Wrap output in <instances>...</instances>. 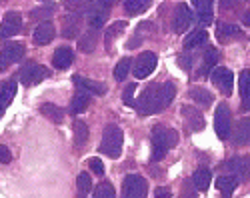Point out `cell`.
I'll return each instance as SVG.
<instances>
[{
  "mask_svg": "<svg viewBox=\"0 0 250 198\" xmlns=\"http://www.w3.org/2000/svg\"><path fill=\"white\" fill-rule=\"evenodd\" d=\"M176 96V86L172 82H164V84H148L138 96L136 102V110L142 116L148 114H156L160 110H164Z\"/></svg>",
  "mask_w": 250,
  "mask_h": 198,
  "instance_id": "cell-1",
  "label": "cell"
},
{
  "mask_svg": "<svg viewBox=\"0 0 250 198\" xmlns=\"http://www.w3.org/2000/svg\"><path fill=\"white\" fill-rule=\"evenodd\" d=\"M178 142V134L172 128H166L162 124L152 128V160H160V158L174 148Z\"/></svg>",
  "mask_w": 250,
  "mask_h": 198,
  "instance_id": "cell-2",
  "label": "cell"
},
{
  "mask_svg": "<svg viewBox=\"0 0 250 198\" xmlns=\"http://www.w3.org/2000/svg\"><path fill=\"white\" fill-rule=\"evenodd\" d=\"M122 130L116 124H108L102 132V144H100V152H104L110 158H118L122 152Z\"/></svg>",
  "mask_w": 250,
  "mask_h": 198,
  "instance_id": "cell-3",
  "label": "cell"
},
{
  "mask_svg": "<svg viewBox=\"0 0 250 198\" xmlns=\"http://www.w3.org/2000/svg\"><path fill=\"white\" fill-rule=\"evenodd\" d=\"M148 184L142 176L128 174L122 182V198H146Z\"/></svg>",
  "mask_w": 250,
  "mask_h": 198,
  "instance_id": "cell-4",
  "label": "cell"
},
{
  "mask_svg": "<svg viewBox=\"0 0 250 198\" xmlns=\"http://www.w3.org/2000/svg\"><path fill=\"white\" fill-rule=\"evenodd\" d=\"M46 76H48V70L44 66L36 64V62H26L18 72L20 82H22L24 86H34L38 82H42V78H46Z\"/></svg>",
  "mask_w": 250,
  "mask_h": 198,
  "instance_id": "cell-5",
  "label": "cell"
},
{
  "mask_svg": "<svg viewBox=\"0 0 250 198\" xmlns=\"http://www.w3.org/2000/svg\"><path fill=\"white\" fill-rule=\"evenodd\" d=\"M214 130L218 134V138L226 140L230 136V130H232V118H230V108L226 104H218L216 108V114H214Z\"/></svg>",
  "mask_w": 250,
  "mask_h": 198,
  "instance_id": "cell-6",
  "label": "cell"
},
{
  "mask_svg": "<svg viewBox=\"0 0 250 198\" xmlns=\"http://www.w3.org/2000/svg\"><path fill=\"white\" fill-rule=\"evenodd\" d=\"M24 44H20V42H8L2 46V50H0V70H4L8 68L10 64L18 62L20 58L24 56Z\"/></svg>",
  "mask_w": 250,
  "mask_h": 198,
  "instance_id": "cell-7",
  "label": "cell"
},
{
  "mask_svg": "<svg viewBox=\"0 0 250 198\" xmlns=\"http://www.w3.org/2000/svg\"><path fill=\"white\" fill-rule=\"evenodd\" d=\"M156 54L154 52H142L138 54V58L134 60V76L138 78V80H142V78H146L154 72L156 68Z\"/></svg>",
  "mask_w": 250,
  "mask_h": 198,
  "instance_id": "cell-8",
  "label": "cell"
},
{
  "mask_svg": "<svg viewBox=\"0 0 250 198\" xmlns=\"http://www.w3.org/2000/svg\"><path fill=\"white\" fill-rule=\"evenodd\" d=\"M192 20H194L192 10L186 6V4H176V8H174V18H172V28H174V32H178V34L186 32V30L190 28Z\"/></svg>",
  "mask_w": 250,
  "mask_h": 198,
  "instance_id": "cell-9",
  "label": "cell"
},
{
  "mask_svg": "<svg viewBox=\"0 0 250 198\" xmlns=\"http://www.w3.org/2000/svg\"><path fill=\"white\" fill-rule=\"evenodd\" d=\"M210 78H212V84H214L218 90H222L224 94H230V92H232V86H234V74L228 70V68H224V66L214 68Z\"/></svg>",
  "mask_w": 250,
  "mask_h": 198,
  "instance_id": "cell-10",
  "label": "cell"
},
{
  "mask_svg": "<svg viewBox=\"0 0 250 198\" xmlns=\"http://www.w3.org/2000/svg\"><path fill=\"white\" fill-rule=\"evenodd\" d=\"M20 28H22V16H20L18 12H6L2 24H0V40L18 34Z\"/></svg>",
  "mask_w": 250,
  "mask_h": 198,
  "instance_id": "cell-11",
  "label": "cell"
},
{
  "mask_svg": "<svg viewBox=\"0 0 250 198\" xmlns=\"http://www.w3.org/2000/svg\"><path fill=\"white\" fill-rule=\"evenodd\" d=\"M226 170L236 176V180H246L250 176V156H234L226 162Z\"/></svg>",
  "mask_w": 250,
  "mask_h": 198,
  "instance_id": "cell-12",
  "label": "cell"
},
{
  "mask_svg": "<svg viewBox=\"0 0 250 198\" xmlns=\"http://www.w3.org/2000/svg\"><path fill=\"white\" fill-rule=\"evenodd\" d=\"M180 112H182V116H184V122H186V126H188L192 132H200L202 128H204V114L198 110V108H194V106H182L180 108Z\"/></svg>",
  "mask_w": 250,
  "mask_h": 198,
  "instance_id": "cell-13",
  "label": "cell"
},
{
  "mask_svg": "<svg viewBox=\"0 0 250 198\" xmlns=\"http://www.w3.org/2000/svg\"><path fill=\"white\" fill-rule=\"evenodd\" d=\"M108 14H110V8L102 6L98 0H96V2L90 6V10L86 12V16H88V26L94 28V30H100V28L104 26V22H106Z\"/></svg>",
  "mask_w": 250,
  "mask_h": 198,
  "instance_id": "cell-14",
  "label": "cell"
},
{
  "mask_svg": "<svg viewBox=\"0 0 250 198\" xmlns=\"http://www.w3.org/2000/svg\"><path fill=\"white\" fill-rule=\"evenodd\" d=\"M54 34H56L54 24H52V22H42V24H38L36 30H34V42L40 44V46L48 44L52 38H54Z\"/></svg>",
  "mask_w": 250,
  "mask_h": 198,
  "instance_id": "cell-15",
  "label": "cell"
},
{
  "mask_svg": "<svg viewBox=\"0 0 250 198\" xmlns=\"http://www.w3.org/2000/svg\"><path fill=\"white\" fill-rule=\"evenodd\" d=\"M72 58H74L72 50L66 48V46H62V48H58V50L54 52L52 64H54V68H58V70H66V68L72 64Z\"/></svg>",
  "mask_w": 250,
  "mask_h": 198,
  "instance_id": "cell-16",
  "label": "cell"
},
{
  "mask_svg": "<svg viewBox=\"0 0 250 198\" xmlns=\"http://www.w3.org/2000/svg\"><path fill=\"white\" fill-rule=\"evenodd\" d=\"M72 80H74V84L78 86V90H84V92H88V94H104V92H106V86H104V84L94 82V80H88V78L74 76Z\"/></svg>",
  "mask_w": 250,
  "mask_h": 198,
  "instance_id": "cell-17",
  "label": "cell"
},
{
  "mask_svg": "<svg viewBox=\"0 0 250 198\" xmlns=\"http://www.w3.org/2000/svg\"><path fill=\"white\" fill-rule=\"evenodd\" d=\"M216 38H218L220 42H230V40H234V38H240V30L234 24L218 22V26H216Z\"/></svg>",
  "mask_w": 250,
  "mask_h": 198,
  "instance_id": "cell-18",
  "label": "cell"
},
{
  "mask_svg": "<svg viewBox=\"0 0 250 198\" xmlns=\"http://www.w3.org/2000/svg\"><path fill=\"white\" fill-rule=\"evenodd\" d=\"M206 40H208V32L202 30V28H196V30L188 32V36L184 38V48H186V50L198 48V46H202Z\"/></svg>",
  "mask_w": 250,
  "mask_h": 198,
  "instance_id": "cell-19",
  "label": "cell"
},
{
  "mask_svg": "<svg viewBox=\"0 0 250 198\" xmlns=\"http://www.w3.org/2000/svg\"><path fill=\"white\" fill-rule=\"evenodd\" d=\"M90 96H92V94H88V92H84V90H78V92L74 94V98H72L70 112H72V114L84 112V110L88 108V104H90Z\"/></svg>",
  "mask_w": 250,
  "mask_h": 198,
  "instance_id": "cell-20",
  "label": "cell"
},
{
  "mask_svg": "<svg viewBox=\"0 0 250 198\" xmlns=\"http://www.w3.org/2000/svg\"><path fill=\"white\" fill-rule=\"evenodd\" d=\"M234 142L236 144H248L250 142V118L238 120L236 128H234Z\"/></svg>",
  "mask_w": 250,
  "mask_h": 198,
  "instance_id": "cell-21",
  "label": "cell"
},
{
  "mask_svg": "<svg viewBox=\"0 0 250 198\" xmlns=\"http://www.w3.org/2000/svg\"><path fill=\"white\" fill-rule=\"evenodd\" d=\"M240 98H242V108L250 110V72L242 70L240 72Z\"/></svg>",
  "mask_w": 250,
  "mask_h": 198,
  "instance_id": "cell-22",
  "label": "cell"
},
{
  "mask_svg": "<svg viewBox=\"0 0 250 198\" xmlns=\"http://www.w3.org/2000/svg\"><path fill=\"white\" fill-rule=\"evenodd\" d=\"M236 184H238V180L234 176H218L216 178V188L222 192V198H230Z\"/></svg>",
  "mask_w": 250,
  "mask_h": 198,
  "instance_id": "cell-23",
  "label": "cell"
},
{
  "mask_svg": "<svg viewBox=\"0 0 250 198\" xmlns=\"http://www.w3.org/2000/svg\"><path fill=\"white\" fill-rule=\"evenodd\" d=\"M194 2V8L198 10V16L204 24L212 22V2L214 0H192Z\"/></svg>",
  "mask_w": 250,
  "mask_h": 198,
  "instance_id": "cell-24",
  "label": "cell"
},
{
  "mask_svg": "<svg viewBox=\"0 0 250 198\" xmlns=\"http://www.w3.org/2000/svg\"><path fill=\"white\" fill-rule=\"evenodd\" d=\"M16 96V82L14 80H6L0 84V106H8L12 102V98Z\"/></svg>",
  "mask_w": 250,
  "mask_h": 198,
  "instance_id": "cell-25",
  "label": "cell"
},
{
  "mask_svg": "<svg viewBox=\"0 0 250 198\" xmlns=\"http://www.w3.org/2000/svg\"><path fill=\"white\" fill-rule=\"evenodd\" d=\"M96 2V0H62L66 10L74 12V14H80V12H88L90 6Z\"/></svg>",
  "mask_w": 250,
  "mask_h": 198,
  "instance_id": "cell-26",
  "label": "cell"
},
{
  "mask_svg": "<svg viewBox=\"0 0 250 198\" xmlns=\"http://www.w3.org/2000/svg\"><path fill=\"white\" fill-rule=\"evenodd\" d=\"M192 182H194L196 190L206 192L208 186H210V170H208V168H198L194 172V176H192Z\"/></svg>",
  "mask_w": 250,
  "mask_h": 198,
  "instance_id": "cell-27",
  "label": "cell"
},
{
  "mask_svg": "<svg viewBox=\"0 0 250 198\" xmlns=\"http://www.w3.org/2000/svg\"><path fill=\"white\" fill-rule=\"evenodd\" d=\"M72 134H74V144L76 146H84L86 140H88V126L82 122V120H74Z\"/></svg>",
  "mask_w": 250,
  "mask_h": 198,
  "instance_id": "cell-28",
  "label": "cell"
},
{
  "mask_svg": "<svg viewBox=\"0 0 250 198\" xmlns=\"http://www.w3.org/2000/svg\"><path fill=\"white\" fill-rule=\"evenodd\" d=\"M40 112H42L46 118H50V120L52 122H62V120H64V110H62L60 106H56V104H42V106H40Z\"/></svg>",
  "mask_w": 250,
  "mask_h": 198,
  "instance_id": "cell-29",
  "label": "cell"
},
{
  "mask_svg": "<svg viewBox=\"0 0 250 198\" xmlns=\"http://www.w3.org/2000/svg\"><path fill=\"white\" fill-rule=\"evenodd\" d=\"M190 96L194 98V102H198L202 108H208L212 104V94L208 92L206 88H200V86H194L192 90H190Z\"/></svg>",
  "mask_w": 250,
  "mask_h": 198,
  "instance_id": "cell-30",
  "label": "cell"
},
{
  "mask_svg": "<svg viewBox=\"0 0 250 198\" xmlns=\"http://www.w3.org/2000/svg\"><path fill=\"white\" fill-rule=\"evenodd\" d=\"M96 40H98V30L90 28L84 36L80 38L78 46H80V50H82V52H92V50H94V46H96Z\"/></svg>",
  "mask_w": 250,
  "mask_h": 198,
  "instance_id": "cell-31",
  "label": "cell"
},
{
  "mask_svg": "<svg viewBox=\"0 0 250 198\" xmlns=\"http://www.w3.org/2000/svg\"><path fill=\"white\" fill-rule=\"evenodd\" d=\"M152 0H124V10L128 14H142L150 6Z\"/></svg>",
  "mask_w": 250,
  "mask_h": 198,
  "instance_id": "cell-32",
  "label": "cell"
},
{
  "mask_svg": "<svg viewBox=\"0 0 250 198\" xmlns=\"http://www.w3.org/2000/svg\"><path fill=\"white\" fill-rule=\"evenodd\" d=\"M218 58H220V54H218V50H216V48H206V52H204V66H202V74L210 72V70L218 64Z\"/></svg>",
  "mask_w": 250,
  "mask_h": 198,
  "instance_id": "cell-33",
  "label": "cell"
},
{
  "mask_svg": "<svg viewBox=\"0 0 250 198\" xmlns=\"http://www.w3.org/2000/svg\"><path fill=\"white\" fill-rule=\"evenodd\" d=\"M126 28V22H114L106 28V34H104V40H106V44H110L112 40H116V38L122 34V30Z\"/></svg>",
  "mask_w": 250,
  "mask_h": 198,
  "instance_id": "cell-34",
  "label": "cell"
},
{
  "mask_svg": "<svg viewBox=\"0 0 250 198\" xmlns=\"http://www.w3.org/2000/svg\"><path fill=\"white\" fill-rule=\"evenodd\" d=\"M94 198H116V192H114V186L110 182H100L94 190Z\"/></svg>",
  "mask_w": 250,
  "mask_h": 198,
  "instance_id": "cell-35",
  "label": "cell"
},
{
  "mask_svg": "<svg viewBox=\"0 0 250 198\" xmlns=\"http://www.w3.org/2000/svg\"><path fill=\"white\" fill-rule=\"evenodd\" d=\"M130 64H132L130 58H122V60L116 64V68H114V78H116V80H124V78L128 76Z\"/></svg>",
  "mask_w": 250,
  "mask_h": 198,
  "instance_id": "cell-36",
  "label": "cell"
},
{
  "mask_svg": "<svg viewBox=\"0 0 250 198\" xmlns=\"http://www.w3.org/2000/svg\"><path fill=\"white\" fill-rule=\"evenodd\" d=\"M62 34H64L66 38H74L78 34V18H74V16L66 18L64 28H62Z\"/></svg>",
  "mask_w": 250,
  "mask_h": 198,
  "instance_id": "cell-37",
  "label": "cell"
},
{
  "mask_svg": "<svg viewBox=\"0 0 250 198\" xmlns=\"http://www.w3.org/2000/svg\"><path fill=\"white\" fill-rule=\"evenodd\" d=\"M78 190L82 194H86V192L92 190V176L88 172H80L78 174Z\"/></svg>",
  "mask_w": 250,
  "mask_h": 198,
  "instance_id": "cell-38",
  "label": "cell"
},
{
  "mask_svg": "<svg viewBox=\"0 0 250 198\" xmlns=\"http://www.w3.org/2000/svg\"><path fill=\"white\" fill-rule=\"evenodd\" d=\"M54 12V4L50 2V4H44V6H40V8H34L32 12H30V16L32 18H46V16H50Z\"/></svg>",
  "mask_w": 250,
  "mask_h": 198,
  "instance_id": "cell-39",
  "label": "cell"
},
{
  "mask_svg": "<svg viewBox=\"0 0 250 198\" xmlns=\"http://www.w3.org/2000/svg\"><path fill=\"white\" fill-rule=\"evenodd\" d=\"M180 198H196V186H194V182H184L182 184Z\"/></svg>",
  "mask_w": 250,
  "mask_h": 198,
  "instance_id": "cell-40",
  "label": "cell"
},
{
  "mask_svg": "<svg viewBox=\"0 0 250 198\" xmlns=\"http://www.w3.org/2000/svg\"><path fill=\"white\" fill-rule=\"evenodd\" d=\"M242 0H218V8L220 10H234Z\"/></svg>",
  "mask_w": 250,
  "mask_h": 198,
  "instance_id": "cell-41",
  "label": "cell"
},
{
  "mask_svg": "<svg viewBox=\"0 0 250 198\" xmlns=\"http://www.w3.org/2000/svg\"><path fill=\"white\" fill-rule=\"evenodd\" d=\"M88 164H90V170H92L94 174H98V176L104 174V164H102V160H98V158H90Z\"/></svg>",
  "mask_w": 250,
  "mask_h": 198,
  "instance_id": "cell-42",
  "label": "cell"
},
{
  "mask_svg": "<svg viewBox=\"0 0 250 198\" xmlns=\"http://www.w3.org/2000/svg\"><path fill=\"white\" fill-rule=\"evenodd\" d=\"M12 160V152H10V148L6 146V144H0V162L2 164H8Z\"/></svg>",
  "mask_w": 250,
  "mask_h": 198,
  "instance_id": "cell-43",
  "label": "cell"
},
{
  "mask_svg": "<svg viewBox=\"0 0 250 198\" xmlns=\"http://www.w3.org/2000/svg\"><path fill=\"white\" fill-rule=\"evenodd\" d=\"M134 90H136V84H128V86H126V90H124V94H122L124 104L132 106V94H134Z\"/></svg>",
  "mask_w": 250,
  "mask_h": 198,
  "instance_id": "cell-44",
  "label": "cell"
},
{
  "mask_svg": "<svg viewBox=\"0 0 250 198\" xmlns=\"http://www.w3.org/2000/svg\"><path fill=\"white\" fill-rule=\"evenodd\" d=\"M172 194H170V188L168 186H160V188H156L154 190V198H170Z\"/></svg>",
  "mask_w": 250,
  "mask_h": 198,
  "instance_id": "cell-45",
  "label": "cell"
},
{
  "mask_svg": "<svg viewBox=\"0 0 250 198\" xmlns=\"http://www.w3.org/2000/svg\"><path fill=\"white\" fill-rule=\"evenodd\" d=\"M98 2H100L102 6H106V8H110V6L118 4V2H120V0H98Z\"/></svg>",
  "mask_w": 250,
  "mask_h": 198,
  "instance_id": "cell-46",
  "label": "cell"
},
{
  "mask_svg": "<svg viewBox=\"0 0 250 198\" xmlns=\"http://www.w3.org/2000/svg\"><path fill=\"white\" fill-rule=\"evenodd\" d=\"M242 22H244V24H248V26H250V10H248V12H246V14H244V16H242Z\"/></svg>",
  "mask_w": 250,
  "mask_h": 198,
  "instance_id": "cell-47",
  "label": "cell"
},
{
  "mask_svg": "<svg viewBox=\"0 0 250 198\" xmlns=\"http://www.w3.org/2000/svg\"><path fill=\"white\" fill-rule=\"evenodd\" d=\"M2 112H4V108H2V106H0V118H2Z\"/></svg>",
  "mask_w": 250,
  "mask_h": 198,
  "instance_id": "cell-48",
  "label": "cell"
},
{
  "mask_svg": "<svg viewBox=\"0 0 250 198\" xmlns=\"http://www.w3.org/2000/svg\"><path fill=\"white\" fill-rule=\"evenodd\" d=\"M80 198H84V196H80Z\"/></svg>",
  "mask_w": 250,
  "mask_h": 198,
  "instance_id": "cell-49",
  "label": "cell"
}]
</instances>
